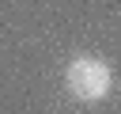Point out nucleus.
<instances>
[{"mask_svg":"<svg viewBox=\"0 0 121 114\" xmlns=\"http://www.w3.org/2000/svg\"><path fill=\"white\" fill-rule=\"evenodd\" d=\"M64 87H68V95L79 99V103H98V99L110 95L113 72H110V65L98 61V57H76V61L64 68Z\"/></svg>","mask_w":121,"mask_h":114,"instance_id":"1","label":"nucleus"}]
</instances>
